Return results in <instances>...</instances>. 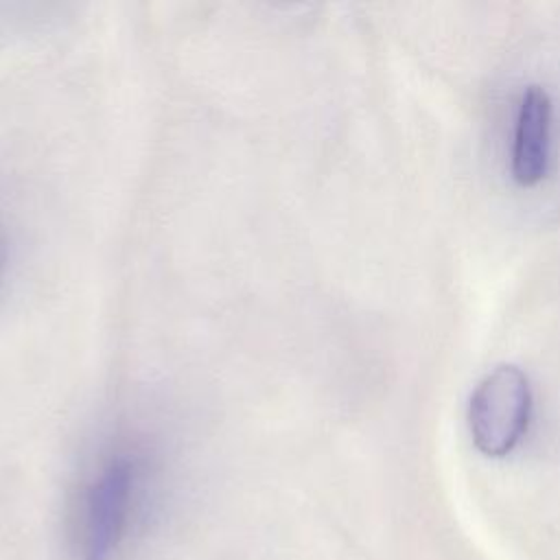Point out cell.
<instances>
[{"instance_id":"obj_1","label":"cell","mask_w":560,"mask_h":560,"mask_svg":"<svg viewBox=\"0 0 560 560\" xmlns=\"http://www.w3.org/2000/svg\"><path fill=\"white\" fill-rule=\"evenodd\" d=\"M168 472L162 435L116 418L81 459L68 508L74 560H127L153 516Z\"/></svg>"},{"instance_id":"obj_2","label":"cell","mask_w":560,"mask_h":560,"mask_svg":"<svg viewBox=\"0 0 560 560\" xmlns=\"http://www.w3.org/2000/svg\"><path fill=\"white\" fill-rule=\"evenodd\" d=\"M532 413V387L516 365H497L470 394L468 429L488 457L508 455L523 438Z\"/></svg>"},{"instance_id":"obj_3","label":"cell","mask_w":560,"mask_h":560,"mask_svg":"<svg viewBox=\"0 0 560 560\" xmlns=\"http://www.w3.org/2000/svg\"><path fill=\"white\" fill-rule=\"evenodd\" d=\"M549 94L538 85H529L521 96L512 147V177L518 186L529 188L545 177L549 164Z\"/></svg>"},{"instance_id":"obj_4","label":"cell","mask_w":560,"mask_h":560,"mask_svg":"<svg viewBox=\"0 0 560 560\" xmlns=\"http://www.w3.org/2000/svg\"><path fill=\"white\" fill-rule=\"evenodd\" d=\"M11 252H13V247H11V236H9L7 228H4V223L0 221V289H2V284H4V280H7V273H9Z\"/></svg>"}]
</instances>
